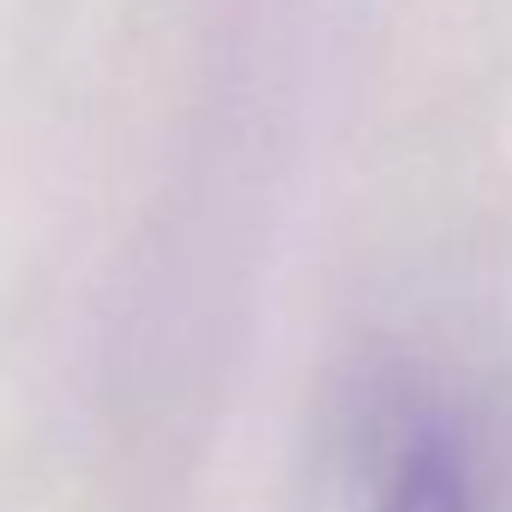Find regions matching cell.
<instances>
[{
  "instance_id": "obj_1",
  "label": "cell",
  "mask_w": 512,
  "mask_h": 512,
  "mask_svg": "<svg viewBox=\"0 0 512 512\" xmlns=\"http://www.w3.org/2000/svg\"><path fill=\"white\" fill-rule=\"evenodd\" d=\"M380 512H470V488H464V464L440 434H416L404 440Z\"/></svg>"
}]
</instances>
